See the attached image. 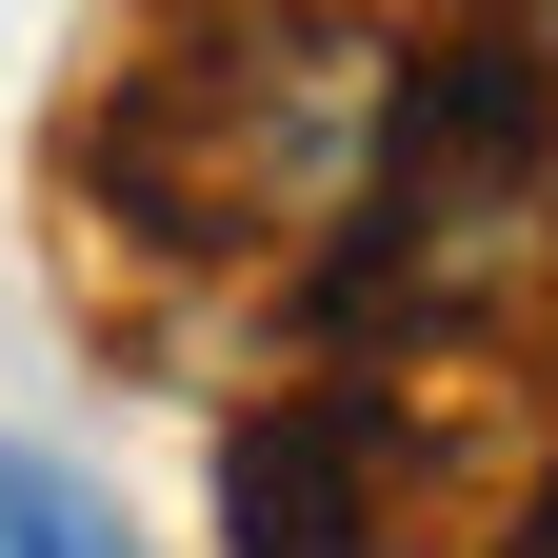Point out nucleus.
Listing matches in <instances>:
<instances>
[{"instance_id": "nucleus-2", "label": "nucleus", "mask_w": 558, "mask_h": 558, "mask_svg": "<svg viewBox=\"0 0 558 558\" xmlns=\"http://www.w3.org/2000/svg\"><path fill=\"white\" fill-rule=\"evenodd\" d=\"M220 538L240 558H418L439 538V439L399 379H279L220 439Z\"/></svg>"}, {"instance_id": "nucleus-1", "label": "nucleus", "mask_w": 558, "mask_h": 558, "mask_svg": "<svg viewBox=\"0 0 558 558\" xmlns=\"http://www.w3.org/2000/svg\"><path fill=\"white\" fill-rule=\"evenodd\" d=\"M379 100H399V60L360 21H319V0H180L81 120V199L140 259L339 240L360 180H379Z\"/></svg>"}, {"instance_id": "nucleus-3", "label": "nucleus", "mask_w": 558, "mask_h": 558, "mask_svg": "<svg viewBox=\"0 0 558 558\" xmlns=\"http://www.w3.org/2000/svg\"><path fill=\"white\" fill-rule=\"evenodd\" d=\"M0 558H140V538H120V499H100L81 459L0 439Z\"/></svg>"}, {"instance_id": "nucleus-4", "label": "nucleus", "mask_w": 558, "mask_h": 558, "mask_svg": "<svg viewBox=\"0 0 558 558\" xmlns=\"http://www.w3.org/2000/svg\"><path fill=\"white\" fill-rule=\"evenodd\" d=\"M459 40H499V60H558V0H459Z\"/></svg>"}]
</instances>
